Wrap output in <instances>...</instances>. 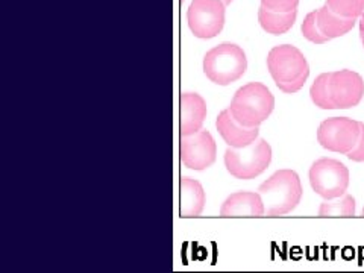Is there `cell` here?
<instances>
[{"instance_id": "2", "label": "cell", "mask_w": 364, "mask_h": 273, "mask_svg": "<svg viewBox=\"0 0 364 273\" xmlns=\"http://www.w3.org/2000/svg\"><path fill=\"white\" fill-rule=\"evenodd\" d=\"M267 215H282L293 211L302 198V186L294 170H278L259 186Z\"/></svg>"}, {"instance_id": "18", "label": "cell", "mask_w": 364, "mask_h": 273, "mask_svg": "<svg viewBox=\"0 0 364 273\" xmlns=\"http://www.w3.org/2000/svg\"><path fill=\"white\" fill-rule=\"evenodd\" d=\"M329 76H331V73L318 75L310 90L311 100L314 102L316 107L321 109H334L331 100V90H329Z\"/></svg>"}, {"instance_id": "20", "label": "cell", "mask_w": 364, "mask_h": 273, "mask_svg": "<svg viewBox=\"0 0 364 273\" xmlns=\"http://www.w3.org/2000/svg\"><path fill=\"white\" fill-rule=\"evenodd\" d=\"M301 31H302V36H304L306 40H309V41L314 43V44H325L326 41H329V40L323 36L322 31L318 29L316 11H313V13H310V14H306V17L304 18Z\"/></svg>"}, {"instance_id": "3", "label": "cell", "mask_w": 364, "mask_h": 273, "mask_svg": "<svg viewBox=\"0 0 364 273\" xmlns=\"http://www.w3.org/2000/svg\"><path fill=\"white\" fill-rule=\"evenodd\" d=\"M275 108V97L270 90L259 82H250L237 90L230 111L234 119L243 127L255 128L267 120Z\"/></svg>"}, {"instance_id": "14", "label": "cell", "mask_w": 364, "mask_h": 273, "mask_svg": "<svg viewBox=\"0 0 364 273\" xmlns=\"http://www.w3.org/2000/svg\"><path fill=\"white\" fill-rule=\"evenodd\" d=\"M205 207V191L200 182L184 176L181 179V210L182 218H198Z\"/></svg>"}, {"instance_id": "12", "label": "cell", "mask_w": 364, "mask_h": 273, "mask_svg": "<svg viewBox=\"0 0 364 273\" xmlns=\"http://www.w3.org/2000/svg\"><path fill=\"white\" fill-rule=\"evenodd\" d=\"M215 127H218V131L222 135L225 143L231 147H237V149L254 143L259 134L258 127L247 128L243 127L242 123H238L230 109H225L219 114Z\"/></svg>"}, {"instance_id": "6", "label": "cell", "mask_w": 364, "mask_h": 273, "mask_svg": "<svg viewBox=\"0 0 364 273\" xmlns=\"http://www.w3.org/2000/svg\"><path fill=\"white\" fill-rule=\"evenodd\" d=\"M310 184L323 199H338L348 190L349 170L337 159L321 158L310 168Z\"/></svg>"}, {"instance_id": "10", "label": "cell", "mask_w": 364, "mask_h": 273, "mask_svg": "<svg viewBox=\"0 0 364 273\" xmlns=\"http://www.w3.org/2000/svg\"><path fill=\"white\" fill-rule=\"evenodd\" d=\"M329 90L334 109L354 108L364 96V81L355 72L338 70L329 76Z\"/></svg>"}, {"instance_id": "25", "label": "cell", "mask_w": 364, "mask_h": 273, "mask_svg": "<svg viewBox=\"0 0 364 273\" xmlns=\"http://www.w3.org/2000/svg\"><path fill=\"white\" fill-rule=\"evenodd\" d=\"M363 215H364V208H363Z\"/></svg>"}, {"instance_id": "21", "label": "cell", "mask_w": 364, "mask_h": 273, "mask_svg": "<svg viewBox=\"0 0 364 273\" xmlns=\"http://www.w3.org/2000/svg\"><path fill=\"white\" fill-rule=\"evenodd\" d=\"M261 5L277 13H290L299 5V0H261Z\"/></svg>"}, {"instance_id": "19", "label": "cell", "mask_w": 364, "mask_h": 273, "mask_svg": "<svg viewBox=\"0 0 364 273\" xmlns=\"http://www.w3.org/2000/svg\"><path fill=\"white\" fill-rule=\"evenodd\" d=\"M326 6L348 18H358L364 13V0H326Z\"/></svg>"}, {"instance_id": "11", "label": "cell", "mask_w": 364, "mask_h": 273, "mask_svg": "<svg viewBox=\"0 0 364 273\" xmlns=\"http://www.w3.org/2000/svg\"><path fill=\"white\" fill-rule=\"evenodd\" d=\"M266 213L263 198L259 193L238 191L228 198L222 208V218H261Z\"/></svg>"}, {"instance_id": "1", "label": "cell", "mask_w": 364, "mask_h": 273, "mask_svg": "<svg viewBox=\"0 0 364 273\" xmlns=\"http://www.w3.org/2000/svg\"><path fill=\"white\" fill-rule=\"evenodd\" d=\"M267 68L277 87L287 95L299 91L310 76L304 53L290 44L277 46L269 52Z\"/></svg>"}, {"instance_id": "13", "label": "cell", "mask_w": 364, "mask_h": 273, "mask_svg": "<svg viewBox=\"0 0 364 273\" xmlns=\"http://www.w3.org/2000/svg\"><path fill=\"white\" fill-rule=\"evenodd\" d=\"M207 117V104L198 93L181 96V135H191L202 129Z\"/></svg>"}, {"instance_id": "15", "label": "cell", "mask_w": 364, "mask_h": 273, "mask_svg": "<svg viewBox=\"0 0 364 273\" xmlns=\"http://www.w3.org/2000/svg\"><path fill=\"white\" fill-rule=\"evenodd\" d=\"M317 25L328 40L343 37L352 28L355 26L357 18H348L336 14L329 6H322L316 11Z\"/></svg>"}, {"instance_id": "4", "label": "cell", "mask_w": 364, "mask_h": 273, "mask_svg": "<svg viewBox=\"0 0 364 273\" xmlns=\"http://www.w3.org/2000/svg\"><path fill=\"white\" fill-rule=\"evenodd\" d=\"M247 68V58L237 44L223 43L207 52L203 58V72L211 82L230 85L238 81Z\"/></svg>"}, {"instance_id": "9", "label": "cell", "mask_w": 364, "mask_h": 273, "mask_svg": "<svg viewBox=\"0 0 364 273\" xmlns=\"http://www.w3.org/2000/svg\"><path fill=\"white\" fill-rule=\"evenodd\" d=\"M218 146L208 131H198L191 135H182L181 159L186 167L205 170L214 164Z\"/></svg>"}, {"instance_id": "7", "label": "cell", "mask_w": 364, "mask_h": 273, "mask_svg": "<svg viewBox=\"0 0 364 273\" xmlns=\"http://www.w3.org/2000/svg\"><path fill=\"white\" fill-rule=\"evenodd\" d=\"M360 134V122L348 117H333L321 123L317 131V141L328 151L346 155L357 144Z\"/></svg>"}, {"instance_id": "16", "label": "cell", "mask_w": 364, "mask_h": 273, "mask_svg": "<svg viewBox=\"0 0 364 273\" xmlns=\"http://www.w3.org/2000/svg\"><path fill=\"white\" fill-rule=\"evenodd\" d=\"M296 17H298V11L296 9L290 11V13H277V11H270L263 5L258 9V20L261 28L272 33V36H282V33L290 31L294 25Z\"/></svg>"}, {"instance_id": "5", "label": "cell", "mask_w": 364, "mask_h": 273, "mask_svg": "<svg viewBox=\"0 0 364 273\" xmlns=\"http://www.w3.org/2000/svg\"><path fill=\"white\" fill-rule=\"evenodd\" d=\"M272 161V147L263 140L257 139L246 147H230L225 152V166L237 179H254L269 167Z\"/></svg>"}, {"instance_id": "22", "label": "cell", "mask_w": 364, "mask_h": 273, "mask_svg": "<svg viewBox=\"0 0 364 273\" xmlns=\"http://www.w3.org/2000/svg\"><path fill=\"white\" fill-rule=\"evenodd\" d=\"M350 161L355 163H363L364 161V123H361V134L357 144L352 147V151L346 154Z\"/></svg>"}, {"instance_id": "24", "label": "cell", "mask_w": 364, "mask_h": 273, "mask_svg": "<svg viewBox=\"0 0 364 273\" xmlns=\"http://www.w3.org/2000/svg\"><path fill=\"white\" fill-rule=\"evenodd\" d=\"M222 2H223L225 5H230V4L232 2V0H222Z\"/></svg>"}, {"instance_id": "23", "label": "cell", "mask_w": 364, "mask_h": 273, "mask_svg": "<svg viewBox=\"0 0 364 273\" xmlns=\"http://www.w3.org/2000/svg\"><path fill=\"white\" fill-rule=\"evenodd\" d=\"M360 37H361V41L364 46V13L361 14V18H360Z\"/></svg>"}, {"instance_id": "8", "label": "cell", "mask_w": 364, "mask_h": 273, "mask_svg": "<svg viewBox=\"0 0 364 273\" xmlns=\"http://www.w3.org/2000/svg\"><path fill=\"white\" fill-rule=\"evenodd\" d=\"M225 4L222 0H193L187 20L188 28L198 38H214L225 25Z\"/></svg>"}, {"instance_id": "17", "label": "cell", "mask_w": 364, "mask_h": 273, "mask_svg": "<svg viewBox=\"0 0 364 273\" xmlns=\"http://www.w3.org/2000/svg\"><path fill=\"white\" fill-rule=\"evenodd\" d=\"M321 218H352L355 215V199L350 195H343L336 202H323L318 208Z\"/></svg>"}]
</instances>
